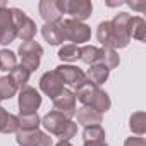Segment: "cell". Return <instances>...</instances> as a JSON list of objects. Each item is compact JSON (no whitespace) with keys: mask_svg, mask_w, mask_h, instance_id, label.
<instances>
[{"mask_svg":"<svg viewBox=\"0 0 146 146\" xmlns=\"http://www.w3.org/2000/svg\"><path fill=\"white\" fill-rule=\"evenodd\" d=\"M74 95H76V100H79L84 107H91L93 110H96L102 115L107 110H110V107H112L110 96L103 90H100V86H95L90 81L84 83L79 90H76Z\"/></svg>","mask_w":146,"mask_h":146,"instance_id":"obj_1","label":"cell"},{"mask_svg":"<svg viewBox=\"0 0 146 146\" xmlns=\"http://www.w3.org/2000/svg\"><path fill=\"white\" fill-rule=\"evenodd\" d=\"M41 125L53 136L60 137V141H69L78 134V124L72 122L70 119L64 117L62 113L52 110L41 119Z\"/></svg>","mask_w":146,"mask_h":146,"instance_id":"obj_2","label":"cell"},{"mask_svg":"<svg viewBox=\"0 0 146 146\" xmlns=\"http://www.w3.org/2000/svg\"><path fill=\"white\" fill-rule=\"evenodd\" d=\"M62 26V33H64V40L72 41V45H81L90 41L91 38V29L90 26H86L84 23H79L76 19H65L60 21Z\"/></svg>","mask_w":146,"mask_h":146,"instance_id":"obj_3","label":"cell"},{"mask_svg":"<svg viewBox=\"0 0 146 146\" xmlns=\"http://www.w3.org/2000/svg\"><path fill=\"white\" fill-rule=\"evenodd\" d=\"M131 14L127 12H119L115 14V17L110 21L112 24V31H113V38H115V48H125L131 41Z\"/></svg>","mask_w":146,"mask_h":146,"instance_id":"obj_4","label":"cell"},{"mask_svg":"<svg viewBox=\"0 0 146 146\" xmlns=\"http://www.w3.org/2000/svg\"><path fill=\"white\" fill-rule=\"evenodd\" d=\"M11 14H12V24L17 31V38L24 41H31L35 36H36V24L33 19H29L26 16L24 11L17 9V7H12L11 9Z\"/></svg>","mask_w":146,"mask_h":146,"instance_id":"obj_5","label":"cell"},{"mask_svg":"<svg viewBox=\"0 0 146 146\" xmlns=\"http://www.w3.org/2000/svg\"><path fill=\"white\" fill-rule=\"evenodd\" d=\"M43 55V48L38 41H24L19 46V57H21V65H24L29 72L36 70L40 67V60Z\"/></svg>","mask_w":146,"mask_h":146,"instance_id":"obj_6","label":"cell"},{"mask_svg":"<svg viewBox=\"0 0 146 146\" xmlns=\"http://www.w3.org/2000/svg\"><path fill=\"white\" fill-rule=\"evenodd\" d=\"M55 72L58 74V78L62 79V83L67 84L72 90H79L84 83H88L86 74L79 67H76V65H65V64H62V65H58L55 69Z\"/></svg>","mask_w":146,"mask_h":146,"instance_id":"obj_7","label":"cell"},{"mask_svg":"<svg viewBox=\"0 0 146 146\" xmlns=\"http://www.w3.org/2000/svg\"><path fill=\"white\" fill-rule=\"evenodd\" d=\"M16 141L19 146H53V141L48 134L36 131H16Z\"/></svg>","mask_w":146,"mask_h":146,"instance_id":"obj_8","label":"cell"},{"mask_svg":"<svg viewBox=\"0 0 146 146\" xmlns=\"http://www.w3.org/2000/svg\"><path fill=\"white\" fill-rule=\"evenodd\" d=\"M93 12V5L90 0H64V14H69L70 19L83 23Z\"/></svg>","mask_w":146,"mask_h":146,"instance_id":"obj_9","label":"cell"},{"mask_svg":"<svg viewBox=\"0 0 146 146\" xmlns=\"http://www.w3.org/2000/svg\"><path fill=\"white\" fill-rule=\"evenodd\" d=\"M52 102H53V110L58 112V113H62L64 117L72 119V117L76 115V110H78L76 108V95L72 93L70 90L64 88V91L57 98H53Z\"/></svg>","mask_w":146,"mask_h":146,"instance_id":"obj_10","label":"cell"},{"mask_svg":"<svg viewBox=\"0 0 146 146\" xmlns=\"http://www.w3.org/2000/svg\"><path fill=\"white\" fill-rule=\"evenodd\" d=\"M40 105H41V96L35 88L26 86L21 90V93H19V113H36Z\"/></svg>","mask_w":146,"mask_h":146,"instance_id":"obj_11","label":"cell"},{"mask_svg":"<svg viewBox=\"0 0 146 146\" xmlns=\"http://www.w3.org/2000/svg\"><path fill=\"white\" fill-rule=\"evenodd\" d=\"M38 9L45 23H60L64 16V0H41Z\"/></svg>","mask_w":146,"mask_h":146,"instance_id":"obj_12","label":"cell"},{"mask_svg":"<svg viewBox=\"0 0 146 146\" xmlns=\"http://www.w3.org/2000/svg\"><path fill=\"white\" fill-rule=\"evenodd\" d=\"M40 88L46 96H50V100H53L64 91V83L55 70H48L40 79Z\"/></svg>","mask_w":146,"mask_h":146,"instance_id":"obj_13","label":"cell"},{"mask_svg":"<svg viewBox=\"0 0 146 146\" xmlns=\"http://www.w3.org/2000/svg\"><path fill=\"white\" fill-rule=\"evenodd\" d=\"M76 115H78V122L84 127H90V125H100L102 120H103V115L98 113L96 110H93L91 107H81L76 110Z\"/></svg>","mask_w":146,"mask_h":146,"instance_id":"obj_14","label":"cell"},{"mask_svg":"<svg viewBox=\"0 0 146 146\" xmlns=\"http://www.w3.org/2000/svg\"><path fill=\"white\" fill-rule=\"evenodd\" d=\"M41 35L50 45H60L64 41V33L60 23H45L41 26Z\"/></svg>","mask_w":146,"mask_h":146,"instance_id":"obj_15","label":"cell"},{"mask_svg":"<svg viewBox=\"0 0 146 146\" xmlns=\"http://www.w3.org/2000/svg\"><path fill=\"white\" fill-rule=\"evenodd\" d=\"M96 38H98V41L103 45V48H112V50H115V38H113V31H112L110 21H103V23L98 24Z\"/></svg>","mask_w":146,"mask_h":146,"instance_id":"obj_16","label":"cell"},{"mask_svg":"<svg viewBox=\"0 0 146 146\" xmlns=\"http://www.w3.org/2000/svg\"><path fill=\"white\" fill-rule=\"evenodd\" d=\"M86 74V79L91 83V84H95V86H100V84H103L107 79H108V76H110V70L105 67V65H102V64H96V65H90V69L84 72Z\"/></svg>","mask_w":146,"mask_h":146,"instance_id":"obj_17","label":"cell"},{"mask_svg":"<svg viewBox=\"0 0 146 146\" xmlns=\"http://www.w3.org/2000/svg\"><path fill=\"white\" fill-rule=\"evenodd\" d=\"M102 57H103V48H96L93 45H86L81 48V55L79 58L88 64V65H96V64H102Z\"/></svg>","mask_w":146,"mask_h":146,"instance_id":"obj_18","label":"cell"},{"mask_svg":"<svg viewBox=\"0 0 146 146\" xmlns=\"http://www.w3.org/2000/svg\"><path fill=\"white\" fill-rule=\"evenodd\" d=\"M17 119V131H36L41 124L38 113H19Z\"/></svg>","mask_w":146,"mask_h":146,"instance_id":"obj_19","label":"cell"},{"mask_svg":"<svg viewBox=\"0 0 146 146\" xmlns=\"http://www.w3.org/2000/svg\"><path fill=\"white\" fill-rule=\"evenodd\" d=\"M17 131V119L16 115L9 113L5 108L0 107V132L2 134H11Z\"/></svg>","mask_w":146,"mask_h":146,"instance_id":"obj_20","label":"cell"},{"mask_svg":"<svg viewBox=\"0 0 146 146\" xmlns=\"http://www.w3.org/2000/svg\"><path fill=\"white\" fill-rule=\"evenodd\" d=\"M131 38L137 40V41H144L146 40V21L139 16H132L131 17Z\"/></svg>","mask_w":146,"mask_h":146,"instance_id":"obj_21","label":"cell"},{"mask_svg":"<svg viewBox=\"0 0 146 146\" xmlns=\"http://www.w3.org/2000/svg\"><path fill=\"white\" fill-rule=\"evenodd\" d=\"M11 79L14 81V84H16V88L17 90H23V88H26L28 86V81H29V76H31V72L24 67V65H16V69L11 72Z\"/></svg>","mask_w":146,"mask_h":146,"instance_id":"obj_22","label":"cell"},{"mask_svg":"<svg viewBox=\"0 0 146 146\" xmlns=\"http://www.w3.org/2000/svg\"><path fill=\"white\" fill-rule=\"evenodd\" d=\"M16 93H17V88H16L14 81L11 79V76L0 78V102L2 100H11Z\"/></svg>","mask_w":146,"mask_h":146,"instance_id":"obj_23","label":"cell"},{"mask_svg":"<svg viewBox=\"0 0 146 146\" xmlns=\"http://www.w3.org/2000/svg\"><path fill=\"white\" fill-rule=\"evenodd\" d=\"M129 127L134 134L137 136H143L146 132V115L144 112H136L131 115V120H129Z\"/></svg>","mask_w":146,"mask_h":146,"instance_id":"obj_24","label":"cell"},{"mask_svg":"<svg viewBox=\"0 0 146 146\" xmlns=\"http://www.w3.org/2000/svg\"><path fill=\"white\" fill-rule=\"evenodd\" d=\"M17 65V60H16V53L4 48L0 50V70H7V72H12Z\"/></svg>","mask_w":146,"mask_h":146,"instance_id":"obj_25","label":"cell"},{"mask_svg":"<svg viewBox=\"0 0 146 146\" xmlns=\"http://www.w3.org/2000/svg\"><path fill=\"white\" fill-rule=\"evenodd\" d=\"M81 55V48L78 45H64L60 50H58V58L64 60V62H76Z\"/></svg>","mask_w":146,"mask_h":146,"instance_id":"obj_26","label":"cell"},{"mask_svg":"<svg viewBox=\"0 0 146 146\" xmlns=\"http://www.w3.org/2000/svg\"><path fill=\"white\" fill-rule=\"evenodd\" d=\"M120 64V58H119V53L112 48H103V57H102V65H105L108 70L119 67Z\"/></svg>","mask_w":146,"mask_h":146,"instance_id":"obj_27","label":"cell"},{"mask_svg":"<svg viewBox=\"0 0 146 146\" xmlns=\"http://www.w3.org/2000/svg\"><path fill=\"white\" fill-rule=\"evenodd\" d=\"M84 141H105V131L102 125H90L83 131Z\"/></svg>","mask_w":146,"mask_h":146,"instance_id":"obj_28","label":"cell"},{"mask_svg":"<svg viewBox=\"0 0 146 146\" xmlns=\"http://www.w3.org/2000/svg\"><path fill=\"white\" fill-rule=\"evenodd\" d=\"M124 146H146V139L141 136H131L125 139Z\"/></svg>","mask_w":146,"mask_h":146,"instance_id":"obj_29","label":"cell"},{"mask_svg":"<svg viewBox=\"0 0 146 146\" xmlns=\"http://www.w3.org/2000/svg\"><path fill=\"white\" fill-rule=\"evenodd\" d=\"M127 5H129L131 9L137 11V12H143V11L146 9V2H127Z\"/></svg>","mask_w":146,"mask_h":146,"instance_id":"obj_30","label":"cell"},{"mask_svg":"<svg viewBox=\"0 0 146 146\" xmlns=\"http://www.w3.org/2000/svg\"><path fill=\"white\" fill-rule=\"evenodd\" d=\"M83 146H107V141H84Z\"/></svg>","mask_w":146,"mask_h":146,"instance_id":"obj_31","label":"cell"},{"mask_svg":"<svg viewBox=\"0 0 146 146\" xmlns=\"http://www.w3.org/2000/svg\"><path fill=\"white\" fill-rule=\"evenodd\" d=\"M55 146H72V144H70L69 141H58V143H57Z\"/></svg>","mask_w":146,"mask_h":146,"instance_id":"obj_32","label":"cell"},{"mask_svg":"<svg viewBox=\"0 0 146 146\" xmlns=\"http://www.w3.org/2000/svg\"><path fill=\"white\" fill-rule=\"evenodd\" d=\"M2 7H7V4L4 2V0H0V9H2Z\"/></svg>","mask_w":146,"mask_h":146,"instance_id":"obj_33","label":"cell"}]
</instances>
